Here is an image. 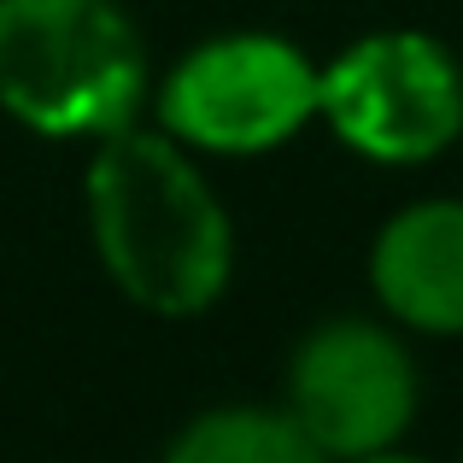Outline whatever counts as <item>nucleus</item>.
I'll return each instance as SVG.
<instances>
[{"label": "nucleus", "mask_w": 463, "mask_h": 463, "mask_svg": "<svg viewBox=\"0 0 463 463\" xmlns=\"http://www.w3.org/2000/svg\"><path fill=\"white\" fill-rule=\"evenodd\" d=\"M458 463H463V458H458Z\"/></svg>", "instance_id": "1a4fd4ad"}, {"label": "nucleus", "mask_w": 463, "mask_h": 463, "mask_svg": "<svg viewBox=\"0 0 463 463\" xmlns=\"http://www.w3.org/2000/svg\"><path fill=\"white\" fill-rule=\"evenodd\" d=\"M165 463H328L288 411L270 405H212L182 422Z\"/></svg>", "instance_id": "0eeeda50"}, {"label": "nucleus", "mask_w": 463, "mask_h": 463, "mask_svg": "<svg viewBox=\"0 0 463 463\" xmlns=\"http://www.w3.org/2000/svg\"><path fill=\"white\" fill-rule=\"evenodd\" d=\"M317 118L370 165H434L463 136V65L429 30H370L323 65Z\"/></svg>", "instance_id": "20e7f679"}, {"label": "nucleus", "mask_w": 463, "mask_h": 463, "mask_svg": "<svg viewBox=\"0 0 463 463\" xmlns=\"http://www.w3.org/2000/svg\"><path fill=\"white\" fill-rule=\"evenodd\" d=\"M323 65L299 42L270 30L205 35L165 71L153 94L158 129L188 153L259 158L276 153L317 118Z\"/></svg>", "instance_id": "7ed1b4c3"}, {"label": "nucleus", "mask_w": 463, "mask_h": 463, "mask_svg": "<svg viewBox=\"0 0 463 463\" xmlns=\"http://www.w3.org/2000/svg\"><path fill=\"white\" fill-rule=\"evenodd\" d=\"M370 294L411 335H463V200H411L375 229Z\"/></svg>", "instance_id": "423d86ee"}, {"label": "nucleus", "mask_w": 463, "mask_h": 463, "mask_svg": "<svg viewBox=\"0 0 463 463\" xmlns=\"http://www.w3.org/2000/svg\"><path fill=\"white\" fill-rule=\"evenodd\" d=\"M82 212L112 288L165 323L205 317L235 276L229 205L182 141L165 129H118L94 141L82 170Z\"/></svg>", "instance_id": "f257e3e1"}, {"label": "nucleus", "mask_w": 463, "mask_h": 463, "mask_svg": "<svg viewBox=\"0 0 463 463\" xmlns=\"http://www.w3.org/2000/svg\"><path fill=\"white\" fill-rule=\"evenodd\" d=\"M422 382L405 340L370 317H328L288 358V417L328 463L387 452L411 434Z\"/></svg>", "instance_id": "39448f33"}, {"label": "nucleus", "mask_w": 463, "mask_h": 463, "mask_svg": "<svg viewBox=\"0 0 463 463\" xmlns=\"http://www.w3.org/2000/svg\"><path fill=\"white\" fill-rule=\"evenodd\" d=\"M147 47L118 0H0V112L42 141H106L147 106Z\"/></svg>", "instance_id": "f03ea898"}, {"label": "nucleus", "mask_w": 463, "mask_h": 463, "mask_svg": "<svg viewBox=\"0 0 463 463\" xmlns=\"http://www.w3.org/2000/svg\"><path fill=\"white\" fill-rule=\"evenodd\" d=\"M346 463H429V458L405 452V446H387V452H364V458H346Z\"/></svg>", "instance_id": "6e6552de"}]
</instances>
